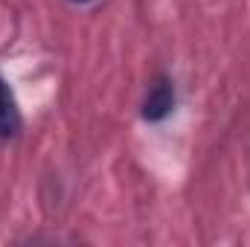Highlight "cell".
<instances>
[{"label": "cell", "mask_w": 250, "mask_h": 247, "mask_svg": "<svg viewBox=\"0 0 250 247\" xmlns=\"http://www.w3.org/2000/svg\"><path fill=\"white\" fill-rule=\"evenodd\" d=\"M172 105H175V90H172V84L166 79H160L157 84H151V90H148V96L143 102V117L157 123L172 111Z\"/></svg>", "instance_id": "1"}, {"label": "cell", "mask_w": 250, "mask_h": 247, "mask_svg": "<svg viewBox=\"0 0 250 247\" xmlns=\"http://www.w3.org/2000/svg\"><path fill=\"white\" fill-rule=\"evenodd\" d=\"M18 128H21V114H18L15 96L9 84L0 79V137H15Z\"/></svg>", "instance_id": "2"}, {"label": "cell", "mask_w": 250, "mask_h": 247, "mask_svg": "<svg viewBox=\"0 0 250 247\" xmlns=\"http://www.w3.org/2000/svg\"><path fill=\"white\" fill-rule=\"evenodd\" d=\"M73 3H87V0H73Z\"/></svg>", "instance_id": "3"}]
</instances>
